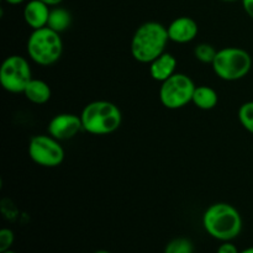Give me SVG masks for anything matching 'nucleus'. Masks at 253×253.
Segmentation results:
<instances>
[{"label": "nucleus", "instance_id": "nucleus-24", "mask_svg": "<svg viewBox=\"0 0 253 253\" xmlns=\"http://www.w3.org/2000/svg\"><path fill=\"white\" fill-rule=\"evenodd\" d=\"M240 253H253V247H249V249H245L244 251H240Z\"/></svg>", "mask_w": 253, "mask_h": 253}, {"label": "nucleus", "instance_id": "nucleus-9", "mask_svg": "<svg viewBox=\"0 0 253 253\" xmlns=\"http://www.w3.org/2000/svg\"><path fill=\"white\" fill-rule=\"evenodd\" d=\"M48 133L58 141H67L73 138L81 130H83L81 116L74 114H58L48 123Z\"/></svg>", "mask_w": 253, "mask_h": 253}, {"label": "nucleus", "instance_id": "nucleus-3", "mask_svg": "<svg viewBox=\"0 0 253 253\" xmlns=\"http://www.w3.org/2000/svg\"><path fill=\"white\" fill-rule=\"evenodd\" d=\"M83 130L91 135H109L121 126L123 115L118 106L111 101H91L81 114Z\"/></svg>", "mask_w": 253, "mask_h": 253}, {"label": "nucleus", "instance_id": "nucleus-27", "mask_svg": "<svg viewBox=\"0 0 253 253\" xmlns=\"http://www.w3.org/2000/svg\"><path fill=\"white\" fill-rule=\"evenodd\" d=\"M222 1H227V2H231V1H237V0H222Z\"/></svg>", "mask_w": 253, "mask_h": 253}, {"label": "nucleus", "instance_id": "nucleus-25", "mask_svg": "<svg viewBox=\"0 0 253 253\" xmlns=\"http://www.w3.org/2000/svg\"><path fill=\"white\" fill-rule=\"evenodd\" d=\"M94 253H111V252L106 251V250H98V251H95Z\"/></svg>", "mask_w": 253, "mask_h": 253}, {"label": "nucleus", "instance_id": "nucleus-7", "mask_svg": "<svg viewBox=\"0 0 253 253\" xmlns=\"http://www.w3.org/2000/svg\"><path fill=\"white\" fill-rule=\"evenodd\" d=\"M31 79V67L27 59L21 56H9L0 67V84L9 93H24Z\"/></svg>", "mask_w": 253, "mask_h": 253}, {"label": "nucleus", "instance_id": "nucleus-16", "mask_svg": "<svg viewBox=\"0 0 253 253\" xmlns=\"http://www.w3.org/2000/svg\"><path fill=\"white\" fill-rule=\"evenodd\" d=\"M163 253H194V245L187 237H177L168 242Z\"/></svg>", "mask_w": 253, "mask_h": 253}, {"label": "nucleus", "instance_id": "nucleus-4", "mask_svg": "<svg viewBox=\"0 0 253 253\" xmlns=\"http://www.w3.org/2000/svg\"><path fill=\"white\" fill-rule=\"evenodd\" d=\"M27 54L40 66L56 63L63 52V42L58 32L49 27L34 30L27 40Z\"/></svg>", "mask_w": 253, "mask_h": 253}, {"label": "nucleus", "instance_id": "nucleus-14", "mask_svg": "<svg viewBox=\"0 0 253 253\" xmlns=\"http://www.w3.org/2000/svg\"><path fill=\"white\" fill-rule=\"evenodd\" d=\"M219 96L212 88L207 85L197 86L193 94L192 103L202 110H211L217 105Z\"/></svg>", "mask_w": 253, "mask_h": 253}, {"label": "nucleus", "instance_id": "nucleus-2", "mask_svg": "<svg viewBox=\"0 0 253 253\" xmlns=\"http://www.w3.org/2000/svg\"><path fill=\"white\" fill-rule=\"evenodd\" d=\"M168 41L167 27L157 21L145 22L133 34L131 54L140 63H151L165 52Z\"/></svg>", "mask_w": 253, "mask_h": 253}, {"label": "nucleus", "instance_id": "nucleus-6", "mask_svg": "<svg viewBox=\"0 0 253 253\" xmlns=\"http://www.w3.org/2000/svg\"><path fill=\"white\" fill-rule=\"evenodd\" d=\"M195 88L197 86L190 77L183 73H174L161 83L160 100L167 109L177 110L192 103Z\"/></svg>", "mask_w": 253, "mask_h": 253}, {"label": "nucleus", "instance_id": "nucleus-11", "mask_svg": "<svg viewBox=\"0 0 253 253\" xmlns=\"http://www.w3.org/2000/svg\"><path fill=\"white\" fill-rule=\"evenodd\" d=\"M49 5L44 4L41 0H30L24 7L25 22L32 30L42 29L47 26L49 16Z\"/></svg>", "mask_w": 253, "mask_h": 253}, {"label": "nucleus", "instance_id": "nucleus-18", "mask_svg": "<svg viewBox=\"0 0 253 253\" xmlns=\"http://www.w3.org/2000/svg\"><path fill=\"white\" fill-rule=\"evenodd\" d=\"M216 53L217 51L214 48V46L209 43H199L194 49L195 58L202 62V63L212 64Z\"/></svg>", "mask_w": 253, "mask_h": 253}, {"label": "nucleus", "instance_id": "nucleus-20", "mask_svg": "<svg viewBox=\"0 0 253 253\" xmlns=\"http://www.w3.org/2000/svg\"><path fill=\"white\" fill-rule=\"evenodd\" d=\"M216 253H240V251L231 241H225L220 245Z\"/></svg>", "mask_w": 253, "mask_h": 253}, {"label": "nucleus", "instance_id": "nucleus-10", "mask_svg": "<svg viewBox=\"0 0 253 253\" xmlns=\"http://www.w3.org/2000/svg\"><path fill=\"white\" fill-rule=\"evenodd\" d=\"M168 37L175 43H188L197 37L199 32L197 21L189 16H180L173 20L167 27Z\"/></svg>", "mask_w": 253, "mask_h": 253}, {"label": "nucleus", "instance_id": "nucleus-21", "mask_svg": "<svg viewBox=\"0 0 253 253\" xmlns=\"http://www.w3.org/2000/svg\"><path fill=\"white\" fill-rule=\"evenodd\" d=\"M242 6L246 14L253 19V0H242Z\"/></svg>", "mask_w": 253, "mask_h": 253}, {"label": "nucleus", "instance_id": "nucleus-19", "mask_svg": "<svg viewBox=\"0 0 253 253\" xmlns=\"http://www.w3.org/2000/svg\"><path fill=\"white\" fill-rule=\"evenodd\" d=\"M14 232L10 229H1L0 230V253L9 251L14 244Z\"/></svg>", "mask_w": 253, "mask_h": 253}, {"label": "nucleus", "instance_id": "nucleus-17", "mask_svg": "<svg viewBox=\"0 0 253 253\" xmlns=\"http://www.w3.org/2000/svg\"><path fill=\"white\" fill-rule=\"evenodd\" d=\"M239 120L245 130L253 133V101H247L240 106Z\"/></svg>", "mask_w": 253, "mask_h": 253}, {"label": "nucleus", "instance_id": "nucleus-22", "mask_svg": "<svg viewBox=\"0 0 253 253\" xmlns=\"http://www.w3.org/2000/svg\"><path fill=\"white\" fill-rule=\"evenodd\" d=\"M41 1H43L44 4L49 5V6H56V5H58L59 2H62L63 0H41Z\"/></svg>", "mask_w": 253, "mask_h": 253}, {"label": "nucleus", "instance_id": "nucleus-12", "mask_svg": "<svg viewBox=\"0 0 253 253\" xmlns=\"http://www.w3.org/2000/svg\"><path fill=\"white\" fill-rule=\"evenodd\" d=\"M177 59L172 53L163 52L160 57L150 63V74L155 81L165 82L175 73Z\"/></svg>", "mask_w": 253, "mask_h": 253}, {"label": "nucleus", "instance_id": "nucleus-1", "mask_svg": "<svg viewBox=\"0 0 253 253\" xmlns=\"http://www.w3.org/2000/svg\"><path fill=\"white\" fill-rule=\"evenodd\" d=\"M204 230L215 240L225 242L236 239L242 231V217L239 210L227 203H216L203 215Z\"/></svg>", "mask_w": 253, "mask_h": 253}, {"label": "nucleus", "instance_id": "nucleus-13", "mask_svg": "<svg viewBox=\"0 0 253 253\" xmlns=\"http://www.w3.org/2000/svg\"><path fill=\"white\" fill-rule=\"evenodd\" d=\"M25 96L31 103L41 105V104H46L47 101L51 99V88L46 82L41 81V79H31L27 86L24 90Z\"/></svg>", "mask_w": 253, "mask_h": 253}, {"label": "nucleus", "instance_id": "nucleus-5", "mask_svg": "<svg viewBox=\"0 0 253 253\" xmlns=\"http://www.w3.org/2000/svg\"><path fill=\"white\" fill-rule=\"evenodd\" d=\"M211 66L215 74L222 81H239L251 71L252 57L244 48L226 47L217 51Z\"/></svg>", "mask_w": 253, "mask_h": 253}, {"label": "nucleus", "instance_id": "nucleus-23", "mask_svg": "<svg viewBox=\"0 0 253 253\" xmlns=\"http://www.w3.org/2000/svg\"><path fill=\"white\" fill-rule=\"evenodd\" d=\"M5 1L10 5H19L21 4V2H24L25 0H5Z\"/></svg>", "mask_w": 253, "mask_h": 253}, {"label": "nucleus", "instance_id": "nucleus-8", "mask_svg": "<svg viewBox=\"0 0 253 253\" xmlns=\"http://www.w3.org/2000/svg\"><path fill=\"white\" fill-rule=\"evenodd\" d=\"M29 156L36 165L53 168L63 162L64 150L51 135H36L29 142Z\"/></svg>", "mask_w": 253, "mask_h": 253}, {"label": "nucleus", "instance_id": "nucleus-26", "mask_svg": "<svg viewBox=\"0 0 253 253\" xmlns=\"http://www.w3.org/2000/svg\"><path fill=\"white\" fill-rule=\"evenodd\" d=\"M1 253H17V252L12 251V250H9V251H5V252H1Z\"/></svg>", "mask_w": 253, "mask_h": 253}, {"label": "nucleus", "instance_id": "nucleus-15", "mask_svg": "<svg viewBox=\"0 0 253 253\" xmlns=\"http://www.w3.org/2000/svg\"><path fill=\"white\" fill-rule=\"evenodd\" d=\"M71 24L72 15L68 10H66L64 7H53V9H51L47 27L61 34V32H64L66 30H68Z\"/></svg>", "mask_w": 253, "mask_h": 253}]
</instances>
